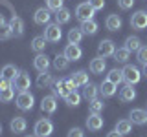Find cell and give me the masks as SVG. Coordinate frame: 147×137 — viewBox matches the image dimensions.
I'll return each mask as SVG.
<instances>
[{"label": "cell", "instance_id": "cell-1", "mask_svg": "<svg viewBox=\"0 0 147 137\" xmlns=\"http://www.w3.org/2000/svg\"><path fill=\"white\" fill-rule=\"evenodd\" d=\"M15 102H17V108H18V110H22V112H28V110L33 108V104H35V97L30 93V91H18Z\"/></svg>", "mask_w": 147, "mask_h": 137}, {"label": "cell", "instance_id": "cell-2", "mask_svg": "<svg viewBox=\"0 0 147 137\" xmlns=\"http://www.w3.org/2000/svg\"><path fill=\"white\" fill-rule=\"evenodd\" d=\"M35 135L37 137H50L53 134V124L50 119H39V121L35 122Z\"/></svg>", "mask_w": 147, "mask_h": 137}, {"label": "cell", "instance_id": "cell-3", "mask_svg": "<svg viewBox=\"0 0 147 137\" xmlns=\"http://www.w3.org/2000/svg\"><path fill=\"white\" fill-rule=\"evenodd\" d=\"M94 15H96V9L90 6L88 2H83L76 7V17L79 18L81 22H86V20H94Z\"/></svg>", "mask_w": 147, "mask_h": 137}, {"label": "cell", "instance_id": "cell-4", "mask_svg": "<svg viewBox=\"0 0 147 137\" xmlns=\"http://www.w3.org/2000/svg\"><path fill=\"white\" fill-rule=\"evenodd\" d=\"M11 86L15 88L17 91H28V88L31 86V79L26 71H18L17 77L11 80Z\"/></svg>", "mask_w": 147, "mask_h": 137}, {"label": "cell", "instance_id": "cell-5", "mask_svg": "<svg viewBox=\"0 0 147 137\" xmlns=\"http://www.w3.org/2000/svg\"><path fill=\"white\" fill-rule=\"evenodd\" d=\"M142 79V71L138 70L136 66H132V64H127L125 68H123V80L127 82V84H136V82H140Z\"/></svg>", "mask_w": 147, "mask_h": 137}, {"label": "cell", "instance_id": "cell-6", "mask_svg": "<svg viewBox=\"0 0 147 137\" xmlns=\"http://www.w3.org/2000/svg\"><path fill=\"white\" fill-rule=\"evenodd\" d=\"M44 37L48 42H59L63 39V29H61V24H46V29H44Z\"/></svg>", "mask_w": 147, "mask_h": 137}, {"label": "cell", "instance_id": "cell-7", "mask_svg": "<svg viewBox=\"0 0 147 137\" xmlns=\"http://www.w3.org/2000/svg\"><path fill=\"white\" fill-rule=\"evenodd\" d=\"M114 51H116V44L112 42L110 39H105V40H101L99 46H98V53H99V57H103V59H107V57H112Z\"/></svg>", "mask_w": 147, "mask_h": 137}, {"label": "cell", "instance_id": "cell-8", "mask_svg": "<svg viewBox=\"0 0 147 137\" xmlns=\"http://www.w3.org/2000/svg\"><path fill=\"white\" fill-rule=\"evenodd\" d=\"M50 20H52V11H50L48 7H39L35 11L33 15V22L39 26H44V24H50Z\"/></svg>", "mask_w": 147, "mask_h": 137}, {"label": "cell", "instance_id": "cell-9", "mask_svg": "<svg viewBox=\"0 0 147 137\" xmlns=\"http://www.w3.org/2000/svg\"><path fill=\"white\" fill-rule=\"evenodd\" d=\"M129 117H131V122H132V124H138V126L147 124V110L134 108V110H131Z\"/></svg>", "mask_w": 147, "mask_h": 137}, {"label": "cell", "instance_id": "cell-10", "mask_svg": "<svg viewBox=\"0 0 147 137\" xmlns=\"http://www.w3.org/2000/svg\"><path fill=\"white\" fill-rule=\"evenodd\" d=\"M131 26L134 29H145L147 27V13L145 11H136L131 17Z\"/></svg>", "mask_w": 147, "mask_h": 137}, {"label": "cell", "instance_id": "cell-11", "mask_svg": "<svg viewBox=\"0 0 147 137\" xmlns=\"http://www.w3.org/2000/svg\"><path fill=\"white\" fill-rule=\"evenodd\" d=\"M64 57L68 59L70 62H77L81 59V55H83V51H81V48L77 44H68L66 48H64Z\"/></svg>", "mask_w": 147, "mask_h": 137}, {"label": "cell", "instance_id": "cell-12", "mask_svg": "<svg viewBox=\"0 0 147 137\" xmlns=\"http://www.w3.org/2000/svg\"><path fill=\"white\" fill-rule=\"evenodd\" d=\"M40 110L44 113H53L57 110V97L55 95H46V97H42V100H40Z\"/></svg>", "mask_w": 147, "mask_h": 137}, {"label": "cell", "instance_id": "cell-13", "mask_svg": "<svg viewBox=\"0 0 147 137\" xmlns=\"http://www.w3.org/2000/svg\"><path fill=\"white\" fill-rule=\"evenodd\" d=\"M7 26H9V29H11L13 37H22V35H24V22H22L20 17L13 15V18L9 20Z\"/></svg>", "mask_w": 147, "mask_h": 137}, {"label": "cell", "instance_id": "cell-14", "mask_svg": "<svg viewBox=\"0 0 147 137\" xmlns=\"http://www.w3.org/2000/svg\"><path fill=\"white\" fill-rule=\"evenodd\" d=\"M105 124V121H103V117L99 115V113H90V117L86 119V126H88V130L90 132H98L101 130Z\"/></svg>", "mask_w": 147, "mask_h": 137}, {"label": "cell", "instance_id": "cell-15", "mask_svg": "<svg viewBox=\"0 0 147 137\" xmlns=\"http://www.w3.org/2000/svg\"><path fill=\"white\" fill-rule=\"evenodd\" d=\"M33 68L39 73H44V71H48V68H50V59L46 57L44 53H39L37 57L33 59Z\"/></svg>", "mask_w": 147, "mask_h": 137}, {"label": "cell", "instance_id": "cell-16", "mask_svg": "<svg viewBox=\"0 0 147 137\" xmlns=\"http://www.w3.org/2000/svg\"><path fill=\"white\" fill-rule=\"evenodd\" d=\"M90 73H94V75H99V73H103L105 70H107V64H105V59L103 57H96V59H92L90 61Z\"/></svg>", "mask_w": 147, "mask_h": 137}, {"label": "cell", "instance_id": "cell-17", "mask_svg": "<svg viewBox=\"0 0 147 137\" xmlns=\"http://www.w3.org/2000/svg\"><path fill=\"white\" fill-rule=\"evenodd\" d=\"M9 128H11L13 134H22V132H26L28 122H26L24 117H13L11 122H9Z\"/></svg>", "mask_w": 147, "mask_h": 137}, {"label": "cell", "instance_id": "cell-18", "mask_svg": "<svg viewBox=\"0 0 147 137\" xmlns=\"http://www.w3.org/2000/svg\"><path fill=\"white\" fill-rule=\"evenodd\" d=\"M52 90H53V95H55V97H66V95L70 93V90H68L66 80H64V79H61V80H55Z\"/></svg>", "mask_w": 147, "mask_h": 137}, {"label": "cell", "instance_id": "cell-19", "mask_svg": "<svg viewBox=\"0 0 147 137\" xmlns=\"http://www.w3.org/2000/svg\"><path fill=\"white\" fill-rule=\"evenodd\" d=\"M121 17L119 15H109L107 17V20H105V26H107V29L109 31H118V29H121Z\"/></svg>", "mask_w": 147, "mask_h": 137}, {"label": "cell", "instance_id": "cell-20", "mask_svg": "<svg viewBox=\"0 0 147 137\" xmlns=\"http://www.w3.org/2000/svg\"><path fill=\"white\" fill-rule=\"evenodd\" d=\"M53 75L52 73H48V71H44V73H39V77H37V86L39 88H50V86H53Z\"/></svg>", "mask_w": 147, "mask_h": 137}, {"label": "cell", "instance_id": "cell-21", "mask_svg": "<svg viewBox=\"0 0 147 137\" xmlns=\"http://www.w3.org/2000/svg\"><path fill=\"white\" fill-rule=\"evenodd\" d=\"M116 86H118V84H114V82H110V80L107 79V80L101 82V86H99V93L103 95V97H112V95L116 93Z\"/></svg>", "mask_w": 147, "mask_h": 137}, {"label": "cell", "instance_id": "cell-22", "mask_svg": "<svg viewBox=\"0 0 147 137\" xmlns=\"http://www.w3.org/2000/svg\"><path fill=\"white\" fill-rule=\"evenodd\" d=\"M119 99H121V102H132L136 99V90L131 84H127L125 88L119 91Z\"/></svg>", "mask_w": 147, "mask_h": 137}, {"label": "cell", "instance_id": "cell-23", "mask_svg": "<svg viewBox=\"0 0 147 137\" xmlns=\"http://www.w3.org/2000/svg\"><path fill=\"white\" fill-rule=\"evenodd\" d=\"M114 130L119 132L121 135H129V134L132 132V122H131V119H121V121H118Z\"/></svg>", "mask_w": 147, "mask_h": 137}, {"label": "cell", "instance_id": "cell-24", "mask_svg": "<svg viewBox=\"0 0 147 137\" xmlns=\"http://www.w3.org/2000/svg\"><path fill=\"white\" fill-rule=\"evenodd\" d=\"M55 22L57 24H66V22H70V18H72V13H70V9H66V7H61L59 11H55Z\"/></svg>", "mask_w": 147, "mask_h": 137}, {"label": "cell", "instance_id": "cell-25", "mask_svg": "<svg viewBox=\"0 0 147 137\" xmlns=\"http://www.w3.org/2000/svg\"><path fill=\"white\" fill-rule=\"evenodd\" d=\"M83 29L81 27H72L70 31H68V44H79L83 40Z\"/></svg>", "mask_w": 147, "mask_h": 137}, {"label": "cell", "instance_id": "cell-26", "mask_svg": "<svg viewBox=\"0 0 147 137\" xmlns=\"http://www.w3.org/2000/svg\"><path fill=\"white\" fill-rule=\"evenodd\" d=\"M46 37L44 35H39V37H35L33 40H31V49L33 51H37V53H42L44 51V48H46Z\"/></svg>", "mask_w": 147, "mask_h": 137}, {"label": "cell", "instance_id": "cell-27", "mask_svg": "<svg viewBox=\"0 0 147 137\" xmlns=\"http://www.w3.org/2000/svg\"><path fill=\"white\" fill-rule=\"evenodd\" d=\"M98 22L96 20H86V22H81V29L85 35H96L98 33Z\"/></svg>", "mask_w": 147, "mask_h": 137}, {"label": "cell", "instance_id": "cell-28", "mask_svg": "<svg viewBox=\"0 0 147 137\" xmlns=\"http://www.w3.org/2000/svg\"><path fill=\"white\" fill-rule=\"evenodd\" d=\"M17 73L18 70L15 68V64H6V66L2 68V73H0V77H4V79H9V80H13L17 77Z\"/></svg>", "mask_w": 147, "mask_h": 137}, {"label": "cell", "instance_id": "cell-29", "mask_svg": "<svg viewBox=\"0 0 147 137\" xmlns=\"http://www.w3.org/2000/svg\"><path fill=\"white\" fill-rule=\"evenodd\" d=\"M98 93H99V88L96 84H92V82H88V84L85 86V90H83V95H85V99H88V100L96 99Z\"/></svg>", "mask_w": 147, "mask_h": 137}, {"label": "cell", "instance_id": "cell-30", "mask_svg": "<svg viewBox=\"0 0 147 137\" xmlns=\"http://www.w3.org/2000/svg\"><path fill=\"white\" fill-rule=\"evenodd\" d=\"M72 79H74V82H76L77 86H86V84H88V73L79 70V71H76L72 75Z\"/></svg>", "mask_w": 147, "mask_h": 137}, {"label": "cell", "instance_id": "cell-31", "mask_svg": "<svg viewBox=\"0 0 147 137\" xmlns=\"http://www.w3.org/2000/svg\"><path fill=\"white\" fill-rule=\"evenodd\" d=\"M125 48L129 51H138V49L142 48V40L138 39V37H127L125 39Z\"/></svg>", "mask_w": 147, "mask_h": 137}, {"label": "cell", "instance_id": "cell-32", "mask_svg": "<svg viewBox=\"0 0 147 137\" xmlns=\"http://www.w3.org/2000/svg\"><path fill=\"white\" fill-rule=\"evenodd\" d=\"M68 64H70V61L64 57V53L63 55H57V57L53 59V68H55V70H59V71H64L68 68Z\"/></svg>", "mask_w": 147, "mask_h": 137}, {"label": "cell", "instance_id": "cell-33", "mask_svg": "<svg viewBox=\"0 0 147 137\" xmlns=\"http://www.w3.org/2000/svg\"><path fill=\"white\" fill-rule=\"evenodd\" d=\"M129 55H131V51L123 46V48H118L116 51H114L112 57H114V61H116V62H127L129 61Z\"/></svg>", "mask_w": 147, "mask_h": 137}, {"label": "cell", "instance_id": "cell-34", "mask_svg": "<svg viewBox=\"0 0 147 137\" xmlns=\"http://www.w3.org/2000/svg\"><path fill=\"white\" fill-rule=\"evenodd\" d=\"M107 79L110 82H114V84H119V82L123 80V70H118V68H114V70H110L107 73Z\"/></svg>", "mask_w": 147, "mask_h": 137}, {"label": "cell", "instance_id": "cell-35", "mask_svg": "<svg viewBox=\"0 0 147 137\" xmlns=\"http://www.w3.org/2000/svg\"><path fill=\"white\" fill-rule=\"evenodd\" d=\"M64 100H66V104L68 106H79V102H81V95L77 93V91H70V93L64 97Z\"/></svg>", "mask_w": 147, "mask_h": 137}, {"label": "cell", "instance_id": "cell-36", "mask_svg": "<svg viewBox=\"0 0 147 137\" xmlns=\"http://www.w3.org/2000/svg\"><path fill=\"white\" fill-rule=\"evenodd\" d=\"M103 100H99L98 97L96 99H92L90 102H88V110H90V113H99V112H103Z\"/></svg>", "mask_w": 147, "mask_h": 137}, {"label": "cell", "instance_id": "cell-37", "mask_svg": "<svg viewBox=\"0 0 147 137\" xmlns=\"http://www.w3.org/2000/svg\"><path fill=\"white\" fill-rule=\"evenodd\" d=\"M13 97H15V88H13V86L0 91V100H2V102H9V100H13Z\"/></svg>", "mask_w": 147, "mask_h": 137}, {"label": "cell", "instance_id": "cell-38", "mask_svg": "<svg viewBox=\"0 0 147 137\" xmlns=\"http://www.w3.org/2000/svg\"><path fill=\"white\" fill-rule=\"evenodd\" d=\"M63 2L64 0H46V7H48L50 11H59V9L63 7Z\"/></svg>", "mask_w": 147, "mask_h": 137}, {"label": "cell", "instance_id": "cell-39", "mask_svg": "<svg viewBox=\"0 0 147 137\" xmlns=\"http://www.w3.org/2000/svg\"><path fill=\"white\" fill-rule=\"evenodd\" d=\"M136 53H138V62H140V64H147V46H142Z\"/></svg>", "mask_w": 147, "mask_h": 137}, {"label": "cell", "instance_id": "cell-40", "mask_svg": "<svg viewBox=\"0 0 147 137\" xmlns=\"http://www.w3.org/2000/svg\"><path fill=\"white\" fill-rule=\"evenodd\" d=\"M13 33H11V29H9V26H6L4 29H0V40H7V39H11Z\"/></svg>", "mask_w": 147, "mask_h": 137}, {"label": "cell", "instance_id": "cell-41", "mask_svg": "<svg viewBox=\"0 0 147 137\" xmlns=\"http://www.w3.org/2000/svg\"><path fill=\"white\" fill-rule=\"evenodd\" d=\"M118 6L127 11V9H131L132 6H134V0H118Z\"/></svg>", "mask_w": 147, "mask_h": 137}, {"label": "cell", "instance_id": "cell-42", "mask_svg": "<svg viewBox=\"0 0 147 137\" xmlns=\"http://www.w3.org/2000/svg\"><path fill=\"white\" fill-rule=\"evenodd\" d=\"M88 4L96 9V11H99V9L105 7V0H88Z\"/></svg>", "mask_w": 147, "mask_h": 137}, {"label": "cell", "instance_id": "cell-43", "mask_svg": "<svg viewBox=\"0 0 147 137\" xmlns=\"http://www.w3.org/2000/svg\"><path fill=\"white\" fill-rule=\"evenodd\" d=\"M68 137H85V132L76 126V128H72V130L68 132Z\"/></svg>", "mask_w": 147, "mask_h": 137}, {"label": "cell", "instance_id": "cell-44", "mask_svg": "<svg viewBox=\"0 0 147 137\" xmlns=\"http://www.w3.org/2000/svg\"><path fill=\"white\" fill-rule=\"evenodd\" d=\"M7 88H11V80L0 77V91H2V90H7Z\"/></svg>", "mask_w": 147, "mask_h": 137}, {"label": "cell", "instance_id": "cell-45", "mask_svg": "<svg viewBox=\"0 0 147 137\" xmlns=\"http://www.w3.org/2000/svg\"><path fill=\"white\" fill-rule=\"evenodd\" d=\"M107 137H123V135L119 134V132H116V130H112V132H109V134H107Z\"/></svg>", "mask_w": 147, "mask_h": 137}, {"label": "cell", "instance_id": "cell-46", "mask_svg": "<svg viewBox=\"0 0 147 137\" xmlns=\"http://www.w3.org/2000/svg\"><path fill=\"white\" fill-rule=\"evenodd\" d=\"M7 26V22H6V18H4V15H0V29H4V27Z\"/></svg>", "mask_w": 147, "mask_h": 137}, {"label": "cell", "instance_id": "cell-47", "mask_svg": "<svg viewBox=\"0 0 147 137\" xmlns=\"http://www.w3.org/2000/svg\"><path fill=\"white\" fill-rule=\"evenodd\" d=\"M142 75L147 77V64H144V70H142Z\"/></svg>", "mask_w": 147, "mask_h": 137}, {"label": "cell", "instance_id": "cell-48", "mask_svg": "<svg viewBox=\"0 0 147 137\" xmlns=\"http://www.w3.org/2000/svg\"><path fill=\"white\" fill-rule=\"evenodd\" d=\"M26 137H37V135H26Z\"/></svg>", "mask_w": 147, "mask_h": 137}, {"label": "cell", "instance_id": "cell-49", "mask_svg": "<svg viewBox=\"0 0 147 137\" xmlns=\"http://www.w3.org/2000/svg\"><path fill=\"white\" fill-rule=\"evenodd\" d=\"M0 134H2V124H0Z\"/></svg>", "mask_w": 147, "mask_h": 137}, {"label": "cell", "instance_id": "cell-50", "mask_svg": "<svg viewBox=\"0 0 147 137\" xmlns=\"http://www.w3.org/2000/svg\"><path fill=\"white\" fill-rule=\"evenodd\" d=\"M0 102H2V100H0Z\"/></svg>", "mask_w": 147, "mask_h": 137}]
</instances>
